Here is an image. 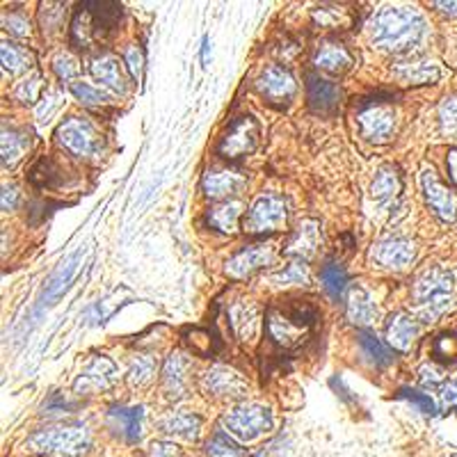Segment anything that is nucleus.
Returning a JSON list of instances; mask_svg holds the SVG:
<instances>
[{"label": "nucleus", "instance_id": "44", "mask_svg": "<svg viewBox=\"0 0 457 457\" xmlns=\"http://www.w3.org/2000/svg\"><path fill=\"white\" fill-rule=\"evenodd\" d=\"M53 69H55V74H58V78H60V81H71V78L78 74V62L66 53L58 55V58H55V62H53Z\"/></svg>", "mask_w": 457, "mask_h": 457}, {"label": "nucleus", "instance_id": "29", "mask_svg": "<svg viewBox=\"0 0 457 457\" xmlns=\"http://www.w3.org/2000/svg\"><path fill=\"white\" fill-rule=\"evenodd\" d=\"M396 76L409 85H432L439 81L441 71L432 62H407L396 66Z\"/></svg>", "mask_w": 457, "mask_h": 457}, {"label": "nucleus", "instance_id": "43", "mask_svg": "<svg viewBox=\"0 0 457 457\" xmlns=\"http://www.w3.org/2000/svg\"><path fill=\"white\" fill-rule=\"evenodd\" d=\"M39 89H42V76L33 74V76H27L23 82H19V88L14 94H17V98L23 101V104H35Z\"/></svg>", "mask_w": 457, "mask_h": 457}, {"label": "nucleus", "instance_id": "48", "mask_svg": "<svg viewBox=\"0 0 457 457\" xmlns=\"http://www.w3.org/2000/svg\"><path fill=\"white\" fill-rule=\"evenodd\" d=\"M181 451L176 444H169V441H153L151 448H149V457H179Z\"/></svg>", "mask_w": 457, "mask_h": 457}, {"label": "nucleus", "instance_id": "14", "mask_svg": "<svg viewBox=\"0 0 457 457\" xmlns=\"http://www.w3.org/2000/svg\"><path fill=\"white\" fill-rule=\"evenodd\" d=\"M322 243V234H321V222L318 220H302L298 224V228L290 236L289 245H286V256H293L298 261L306 263L316 256L318 247Z\"/></svg>", "mask_w": 457, "mask_h": 457}, {"label": "nucleus", "instance_id": "1", "mask_svg": "<svg viewBox=\"0 0 457 457\" xmlns=\"http://www.w3.org/2000/svg\"><path fill=\"white\" fill-rule=\"evenodd\" d=\"M370 42L387 53H409L428 39V23L414 7H384L368 23Z\"/></svg>", "mask_w": 457, "mask_h": 457}, {"label": "nucleus", "instance_id": "9", "mask_svg": "<svg viewBox=\"0 0 457 457\" xmlns=\"http://www.w3.org/2000/svg\"><path fill=\"white\" fill-rule=\"evenodd\" d=\"M259 144V124L254 117H240L228 126L218 144V153L227 160H238L252 153Z\"/></svg>", "mask_w": 457, "mask_h": 457}, {"label": "nucleus", "instance_id": "11", "mask_svg": "<svg viewBox=\"0 0 457 457\" xmlns=\"http://www.w3.org/2000/svg\"><path fill=\"white\" fill-rule=\"evenodd\" d=\"M117 382V366L105 354H94V360L82 368L74 382V391L78 396H92L98 391H108Z\"/></svg>", "mask_w": 457, "mask_h": 457}, {"label": "nucleus", "instance_id": "12", "mask_svg": "<svg viewBox=\"0 0 457 457\" xmlns=\"http://www.w3.org/2000/svg\"><path fill=\"white\" fill-rule=\"evenodd\" d=\"M421 188H423L425 202L430 204V208L435 211V215L441 222H457V195H453L446 185L437 179L435 169L432 167H425L423 172H421Z\"/></svg>", "mask_w": 457, "mask_h": 457}, {"label": "nucleus", "instance_id": "8", "mask_svg": "<svg viewBox=\"0 0 457 457\" xmlns=\"http://www.w3.org/2000/svg\"><path fill=\"white\" fill-rule=\"evenodd\" d=\"M286 218H289V211H286L283 197L261 195L247 211L243 227H245L247 234L254 236L273 234L286 224Z\"/></svg>", "mask_w": 457, "mask_h": 457}, {"label": "nucleus", "instance_id": "40", "mask_svg": "<svg viewBox=\"0 0 457 457\" xmlns=\"http://www.w3.org/2000/svg\"><path fill=\"white\" fill-rule=\"evenodd\" d=\"M208 457H243V451L228 439L227 432L213 435V439L206 444Z\"/></svg>", "mask_w": 457, "mask_h": 457}, {"label": "nucleus", "instance_id": "50", "mask_svg": "<svg viewBox=\"0 0 457 457\" xmlns=\"http://www.w3.org/2000/svg\"><path fill=\"white\" fill-rule=\"evenodd\" d=\"M441 400H444V407H457V382H448L441 387Z\"/></svg>", "mask_w": 457, "mask_h": 457}, {"label": "nucleus", "instance_id": "4", "mask_svg": "<svg viewBox=\"0 0 457 457\" xmlns=\"http://www.w3.org/2000/svg\"><path fill=\"white\" fill-rule=\"evenodd\" d=\"M26 448L46 457H76L89 448V430L85 425L42 428L27 437Z\"/></svg>", "mask_w": 457, "mask_h": 457}, {"label": "nucleus", "instance_id": "17", "mask_svg": "<svg viewBox=\"0 0 457 457\" xmlns=\"http://www.w3.org/2000/svg\"><path fill=\"white\" fill-rule=\"evenodd\" d=\"M202 384L211 396H243L247 389V382L240 377V373L222 364L208 368L202 377Z\"/></svg>", "mask_w": 457, "mask_h": 457}, {"label": "nucleus", "instance_id": "28", "mask_svg": "<svg viewBox=\"0 0 457 457\" xmlns=\"http://www.w3.org/2000/svg\"><path fill=\"white\" fill-rule=\"evenodd\" d=\"M27 149H30L27 133L17 131V128H3V165L5 167H17Z\"/></svg>", "mask_w": 457, "mask_h": 457}, {"label": "nucleus", "instance_id": "35", "mask_svg": "<svg viewBox=\"0 0 457 457\" xmlns=\"http://www.w3.org/2000/svg\"><path fill=\"white\" fill-rule=\"evenodd\" d=\"M321 283L322 289L332 295V298H338V295L345 290V286H348V273H345L343 266H338V263H327L321 270Z\"/></svg>", "mask_w": 457, "mask_h": 457}, {"label": "nucleus", "instance_id": "37", "mask_svg": "<svg viewBox=\"0 0 457 457\" xmlns=\"http://www.w3.org/2000/svg\"><path fill=\"white\" fill-rule=\"evenodd\" d=\"M270 282L275 286H305V283H309V270H306V266L302 261H295L286 270L273 275Z\"/></svg>", "mask_w": 457, "mask_h": 457}, {"label": "nucleus", "instance_id": "32", "mask_svg": "<svg viewBox=\"0 0 457 457\" xmlns=\"http://www.w3.org/2000/svg\"><path fill=\"white\" fill-rule=\"evenodd\" d=\"M360 348H361V354H364L366 360L370 361L373 366H377V368H384V366H389L393 361V352L391 350L384 345V343L380 341V338L376 337L373 332H360Z\"/></svg>", "mask_w": 457, "mask_h": 457}, {"label": "nucleus", "instance_id": "16", "mask_svg": "<svg viewBox=\"0 0 457 457\" xmlns=\"http://www.w3.org/2000/svg\"><path fill=\"white\" fill-rule=\"evenodd\" d=\"M270 261H273V247L252 245L247 250L238 252L234 259H228L227 275L231 279H245L254 275L256 270L270 266Z\"/></svg>", "mask_w": 457, "mask_h": 457}, {"label": "nucleus", "instance_id": "3", "mask_svg": "<svg viewBox=\"0 0 457 457\" xmlns=\"http://www.w3.org/2000/svg\"><path fill=\"white\" fill-rule=\"evenodd\" d=\"M414 314L425 322L439 321L444 314L455 305V290H453V277L441 267H428L412 290Z\"/></svg>", "mask_w": 457, "mask_h": 457}, {"label": "nucleus", "instance_id": "39", "mask_svg": "<svg viewBox=\"0 0 457 457\" xmlns=\"http://www.w3.org/2000/svg\"><path fill=\"white\" fill-rule=\"evenodd\" d=\"M71 92H74V97L85 105L110 104V94H105L104 89L92 88V85H88V82H74V85H71Z\"/></svg>", "mask_w": 457, "mask_h": 457}, {"label": "nucleus", "instance_id": "31", "mask_svg": "<svg viewBox=\"0 0 457 457\" xmlns=\"http://www.w3.org/2000/svg\"><path fill=\"white\" fill-rule=\"evenodd\" d=\"M240 211H243V206H240L238 202H224V204H218V206H213L211 211H208L206 220L215 231L231 234V231L236 228V224H238Z\"/></svg>", "mask_w": 457, "mask_h": 457}, {"label": "nucleus", "instance_id": "36", "mask_svg": "<svg viewBox=\"0 0 457 457\" xmlns=\"http://www.w3.org/2000/svg\"><path fill=\"white\" fill-rule=\"evenodd\" d=\"M153 370H156V360L151 354H140V357L133 360L131 370H128V384L131 387H144L153 377Z\"/></svg>", "mask_w": 457, "mask_h": 457}, {"label": "nucleus", "instance_id": "55", "mask_svg": "<svg viewBox=\"0 0 457 457\" xmlns=\"http://www.w3.org/2000/svg\"><path fill=\"white\" fill-rule=\"evenodd\" d=\"M254 457H267V451H259Z\"/></svg>", "mask_w": 457, "mask_h": 457}, {"label": "nucleus", "instance_id": "52", "mask_svg": "<svg viewBox=\"0 0 457 457\" xmlns=\"http://www.w3.org/2000/svg\"><path fill=\"white\" fill-rule=\"evenodd\" d=\"M446 165H448V174H451V181L453 183H457V149L448 151Z\"/></svg>", "mask_w": 457, "mask_h": 457}, {"label": "nucleus", "instance_id": "56", "mask_svg": "<svg viewBox=\"0 0 457 457\" xmlns=\"http://www.w3.org/2000/svg\"><path fill=\"white\" fill-rule=\"evenodd\" d=\"M453 457H457V453H455V455H453Z\"/></svg>", "mask_w": 457, "mask_h": 457}, {"label": "nucleus", "instance_id": "54", "mask_svg": "<svg viewBox=\"0 0 457 457\" xmlns=\"http://www.w3.org/2000/svg\"><path fill=\"white\" fill-rule=\"evenodd\" d=\"M208 53H211V39L204 37V46H202V60H204V65H206V62H208Z\"/></svg>", "mask_w": 457, "mask_h": 457}, {"label": "nucleus", "instance_id": "41", "mask_svg": "<svg viewBox=\"0 0 457 457\" xmlns=\"http://www.w3.org/2000/svg\"><path fill=\"white\" fill-rule=\"evenodd\" d=\"M437 360L441 361H455L457 360V332H446L437 337L435 345H432Z\"/></svg>", "mask_w": 457, "mask_h": 457}, {"label": "nucleus", "instance_id": "25", "mask_svg": "<svg viewBox=\"0 0 457 457\" xmlns=\"http://www.w3.org/2000/svg\"><path fill=\"white\" fill-rule=\"evenodd\" d=\"M316 66L322 71H329V74H343L352 66V55L343 44H337V42H327L318 49L316 53Z\"/></svg>", "mask_w": 457, "mask_h": 457}, {"label": "nucleus", "instance_id": "15", "mask_svg": "<svg viewBox=\"0 0 457 457\" xmlns=\"http://www.w3.org/2000/svg\"><path fill=\"white\" fill-rule=\"evenodd\" d=\"M142 419H144V409L121 407V405H112L105 416L110 430L128 444H137L142 439Z\"/></svg>", "mask_w": 457, "mask_h": 457}, {"label": "nucleus", "instance_id": "19", "mask_svg": "<svg viewBox=\"0 0 457 457\" xmlns=\"http://www.w3.org/2000/svg\"><path fill=\"white\" fill-rule=\"evenodd\" d=\"M306 98H309V105L314 112L329 114L341 104V89H338L337 82L325 81V78L311 74L306 78Z\"/></svg>", "mask_w": 457, "mask_h": 457}, {"label": "nucleus", "instance_id": "13", "mask_svg": "<svg viewBox=\"0 0 457 457\" xmlns=\"http://www.w3.org/2000/svg\"><path fill=\"white\" fill-rule=\"evenodd\" d=\"M416 250L412 240L405 238H384L370 250V259L380 267H391V270H403L414 261Z\"/></svg>", "mask_w": 457, "mask_h": 457}, {"label": "nucleus", "instance_id": "46", "mask_svg": "<svg viewBox=\"0 0 457 457\" xmlns=\"http://www.w3.org/2000/svg\"><path fill=\"white\" fill-rule=\"evenodd\" d=\"M188 343L192 345V352L202 354V357L211 354V332L206 329H192Z\"/></svg>", "mask_w": 457, "mask_h": 457}, {"label": "nucleus", "instance_id": "27", "mask_svg": "<svg viewBox=\"0 0 457 457\" xmlns=\"http://www.w3.org/2000/svg\"><path fill=\"white\" fill-rule=\"evenodd\" d=\"M185 368L188 361L181 352H172L163 366V387L167 396L181 398L185 393Z\"/></svg>", "mask_w": 457, "mask_h": 457}, {"label": "nucleus", "instance_id": "10", "mask_svg": "<svg viewBox=\"0 0 457 457\" xmlns=\"http://www.w3.org/2000/svg\"><path fill=\"white\" fill-rule=\"evenodd\" d=\"M357 124L366 140L382 144L396 133V110L384 104H368L357 114Z\"/></svg>", "mask_w": 457, "mask_h": 457}, {"label": "nucleus", "instance_id": "26", "mask_svg": "<svg viewBox=\"0 0 457 457\" xmlns=\"http://www.w3.org/2000/svg\"><path fill=\"white\" fill-rule=\"evenodd\" d=\"M89 74H92L98 82H104L105 88L112 89V92H124L126 89L121 69L112 55H98V58H94V60L89 62Z\"/></svg>", "mask_w": 457, "mask_h": 457}, {"label": "nucleus", "instance_id": "53", "mask_svg": "<svg viewBox=\"0 0 457 457\" xmlns=\"http://www.w3.org/2000/svg\"><path fill=\"white\" fill-rule=\"evenodd\" d=\"M435 7L444 12V14H451V17L457 14V3H435Z\"/></svg>", "mask_w": 457, "mask_h": 457}, {"label": "nucleus", "instance_id": "18", "mask_svg": "<svg viewBox=\"0 0 457 457\" xmlns=\"http://www.w3.org/2000/svg\"><path fill=\"white\" fill-rule=\"evenodd\" d=\"M256 89L259 94L270 101H282V98H290L298 89L295 85V78L290 76L289 69H283V66H267L263 71L261 76L256 78Z\"/></svg>", "mask_w": 457, "mask_h": 457}, {"label": "nucleus", "instance_id": "30", "mask_svg": "<svg viewBox=\"0 0 457 457\" xmlns=\"http://www.w3.org/2000/svg\"><path fill=\"white\" fill-rule=\"evenodd\" d=\"M78 259H81V252H76V254L71 256L69 261L62 263V267L58 270V273L50 277V282L46 283V290H44V298H42V305H50L55 298H60L62 293H65L66 289H69L71 279H74V275H76L78 270Z\"/></svg>", "mask_w": 457, "mask_h": 457}, {"label": "nucleus", "instance_id": "21", "mask_svg": "<svg viewBox=\"0 0 457 457\" xmlns=\"http://www.w3.org/2000/svg\"><path fill=\"white\" fill-rule=\"evenodd\" d=\"M345 314L352 325H370L377 318V305L364 286H352L345 298Z\"/></svg>", "mask_w": 457, "mask_h": 457}, {"label": "nucleus", "instance_id": "38", "mask_svg": "<svg viewBox=\"0 0 457 457\" xmlns=\"http://www.w3.org/2000/svg\"><path fill=\"white\" fill-rule=\"evenodd\" d=\"M441 133L451 140H457V97H448L439 105Z\"/></svg>", "mask_w": 457, "mask_h": 457}, {"label": "nucleus", "instance_id": "7", "mask_svg": "<svg viewBox=\"0 0 457 457\" xmlns=\"http://www.w3.org/2000/svg\"><path fill=\"white\" fill-rule=\"evenodd\" d=\"M55 137L62 149L74 156H81V159H92L104 151V136L97 131L92 121L81 120V117H69L66 121H62L55 131Z\"/></svg>", "mask_w": 457, "mask_h": 457}, {"label": "nucleus", "instance_id": "49", "mask_svg": "<svg viewBox=\"0 0 457 457\" xmlns=\"http://www.w3.org/2000/svg\"><path fill=\"white\" fill-rule=\"evenodd\" d=\"M17 185H3V211H14L17 208Z\"/></svg>", "mask_w": 457, "mask_h": 457}, {"label": "nucleus", "instance_id": "45", "mask_svg": "<svg viewBox=\"0 0 457 457\" xmlns=\"http://www.w3.org/2000/svg\"><path fill=\"white\" fill-rule=\"evenodd\" d=\"M124 62H126V66H128V71H131V76L136 78V81H140L142 66H144V58H142V50L137 49L136 44L126 46Z\"/></svg>", "mask_w": 457, "mask_h": 457}, {"label": "nucleus", "instance_id": "5", "mask_svg": "<svg viewBox=\"0 0 457 457\" xmlns=\"http://www.w3.org/2000/svg\"><path fill=\"white\" fill-rule=\"evenodd\" d=\"M121 21L120 3H82L76 12V19L71 23L74 42L82 46H89L97 39H104L112 33Z\"/></svg>", "mask_w": 457, "mask_h": 457}, {"label": "nucleus", "instance_id": "6", "mask_svg": "<svg viewBox=\"0 0 457 457\" xmlns=\"http://www.w3.org/2000/svg\"><path fill=\"white\" fill-rule=\"evenodd\" d=\"M222 428V432L236 437L238 441H254L273 430V412L263 405H238L224 414Z\"/></svg>", "mask_w": 457, "mask_h": 457}, {"label": "nucleus", "instance_id": "23", "mask_svg": "<svg viewBox=\"0 0 457 457\" xmlns=\"http://www.w3.org/2000/svg\"><path fill=\"white\" fill-rule=\"evenodd\" d=\"M160 430L165 435L183 437V439H197L202 430V419L190 412H172L160 419Z\"/></svg>", "mask_w": 457, "mask_h": 457}, {"label": "nucleus", "instance_id": "2", "mask_svg": "<svg viewBox=\"0 0 457 457\" xmlns=\"http://www.w3.org/2000/svg\"><path fill=\"white\" fill-rule=\"evenodd\" d=\"M321 314L306 299H283L267 311V332L282 348H298L314 329Z\"/></svg>", "mask_w": 457, "mask_h": 457}, {"label": "nucleus", "instance_id": "42", "mask_svg": "<svg viewBox=\"0 0 457 457\" xmlns=\"http://www.w3.org/2000/svg\"><path fill=\"white\" fill-rule=\"evenodd\" d=\"M398 398H405V400H409L412 405H416V409H419V412L430 414V416H432V414H437L435 400H432L428 393H421V391H416V389L405 387V389H400V391H398Z\"/></svg>", "mask_w": 457, "mask_h": 457}, {"label": "nucleus", "instance_id": "47", "mask_svg": "<svg viewBox=\"0 0 457 457\" xmlns=\"http://www.w3.org/2000/svg\"><path fill=\"white\" fill-rule=\"evenodd\" d=\"M5 27L17 37H26L30 33V21L23 14H10V17H5Z\"/></svg>", "mask_w": 457, "mask_h": 457}, {"label": "nucleus", "instance_id": "33", "mask_svg": "<svg viewBox=\"0 0 457 457\" xmlns=\"http://www.w3.org/2000/svg\"><path fill=\"white\" fill-rule=\"evenodd\" d=\"M0 58H3V66L10 74H21V71L30 69V65L35 62L33 53L19 44H12V42H3V49H0Z\"/></svg>", "mask_w": 457, "mask_h": 457}, {"label": "nucleus", "instance_id": "51", "mask_svg": "<svg viewBox=\"0 0 457 457\" xmlns=\"http://www.w3.org/2000/svg\"><path fill=\"white\" fill-rule=\"evenodd\" d=\"M421 382H423V384H439L441 373L437 368H432V366H423V368H421Z\"/></svg>", "mask_w": 457, "mask_h": 457}, {"label": "nucleus", "instance_id": "24", "mask_svg": "<svg viewBox=\"0 0 457 457\" xmlns=\"http://www.w3.org/2000/svg\"><path fill=\"white\" fill-rule=\"evenodd\" d=\"M400 190H403V179H400L398 167H393V165H382V167L377 169L376 181L370 185V195H373V199H377V202H391V199H396V197L400 195Z\"/></svg>", "mask_w": 457, "mask_h": 457}, {"label": "nucleus", "instance_id": "22", "mask_svg": "<svg viewBox=\"0 0 457 457\" xmlns=\"http://www.w3.org/2000/svg\"><path fill=\"white\" fill-rule=\"evenodd\" d=\"M202 185L208 199H224V197L236 195L240 190L243 176L228 172V169H213V172L204 174Z\"/></svg>", "mask_w": 457, "mask_h": 457}, {"label": "nucleus", "instance_id": "34", "mask_svg": "<svg viewBox=\"0 0 457 457\" xmlns=\"http://www.w3.org/2000/svg\"><path fill=\"white\" fill-rule=\"evenodd\" d=\"M231 322H234V329L240 334V338L250 341V338H254L256 327H259V311L252 305L236 306L234 314H231Z\"/></svg>", "mask_w": 457, "mask_h": 457}, {"label": "nucleus", "instance_id": "20", "mask_svg": "<svg viewBox=\"0 0 457 457\" xmlns=\"http://www.w3.org/2000/svg\"><path fill=\"white\" fill-rule=\"evenodd\" d=\"M421 327L416 322V318L398 311L393 316H389L387 321V341L391 348L400 350V352H407L414 345V341L419 338Z\"/></svg>", "mask_w": 457, "mask_h": 457}]
</instances>
